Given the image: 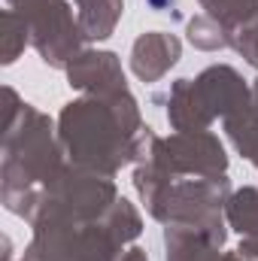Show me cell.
Segmentation results:
<instances>
[{"label":"cell","instance_id":"1","mask_svg":"<svg viewBox=\"0 0 258 261\" xmlns=\"http://www.w3.org/2000/svg\"><path fill=\"white\" fill-rule=\"evenodd\" d=\"M146 3H152V6H155V9H161V6H167V3H170V0H146Z\"/></svg>","mask_w":258,"mask_h":261}]
</instances>
